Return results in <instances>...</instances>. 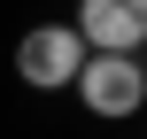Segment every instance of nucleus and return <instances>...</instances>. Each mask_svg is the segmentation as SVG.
Returning <instances> with one entry per match:
<instances>
[{"label": "nucleus", "mask_w": 147, "mask_h": 139, "mask_svg": "<svg viewBox=\"0 0 147 139\" xmlns=\"http://www.w3.org/2000/svg\"><path fill=\"white\" fill-rule=\"evenodd\" d=\"M70 93L85 101V116L132 124V116L147 108V70H140V54H85L78 77H70Z\"/></svg>", "instance_id": "1"}, {"label": "nucleus", "mask_w": 147, "mask_h": 139, "mask_svg": "<svg viewBox=\"0 0 147 139\" xmlns=\"http://www.w3.org/2000/svg\"><path fill=\"white\" fill-rule=\"evenodd\" d=\"M78 62H85V39H78L70 23H31V31L16 39V77H23L31 93H62V85L78 77Z\"/></svg>", "instance_id": "2"}, {"label": "nucleus", "mask_w": 147, "mask_h": 139, "mask_svg": "<svg viewBox=\"0 0 147 139\" xmlns=\"http://www.w3.org/2000/svg\"><path fill=\"white\" fill-rule=\"evenodd\" d=\"M85 54H147V0H78Z\"/></svg>", "instance_id": "3"}, {"label": "nucleus", "mask_w": 147, "mask_h": 139, "mask_svg": "<svg viewBox=\"0 0 147 139\" xmlns=\"http://www.w3.org/2000/svg\"><path fill=\"white\" fill-rule=\"evenodd\" d=\"M140 70H147V62H140Z\"/></svg>", "instance_id": "4"}]
</instances>
